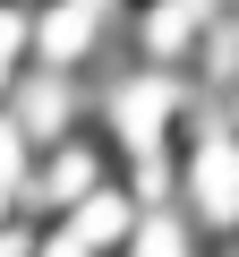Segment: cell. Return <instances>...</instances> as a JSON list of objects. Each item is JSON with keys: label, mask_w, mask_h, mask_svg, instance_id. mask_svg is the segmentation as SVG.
<instances>
[{"label": "cell", "mask_w": 239, "mask_h": 257, "mask_svg": "<svg viewBox=\"0 0 239 257\" xmlns=\"http://www.w3.org/2000/svg\"><path fill=\"white\" fill-rule=\"evenodd\" d=\"M171 206H180L214 248L239 240V128H230L214 103L188 111L180 146H171Z\"/></svg>", "instance_id": "obj_1"}, {"label": "cell", "mask_w": 239, "mask_h": 257, "mask_svg": "<svg viewBox=\"0 0 239 257\" xmlns=\"http://www.w3.org/2000/svg\"><path fill=\"white\" fill-rule=\"evenodd\" d=\"M120 180V155H111V138L102 128H68V138H52V146H34V163H26V189H18V206L52 231V223H68L94 189H111Z\"/></svg>", "instance_id": "obj_2"}, {"label": "cell", "mask_w": 239, "mask_h": 257, "mask_svg": "<svg viewBox=\"0 0 239 257\" xmlns=\"http://www.w3.org/2000/svg\"><path fill=\"white\" fill-rule=\"evenodd\" d=\"M120 257H214V240H205L180 206H146V214H137V231L120 240Z\"/></svg>", "instance_id": "obj_4"}, {"label": "cell", "mask_w": 239, "mask_h": 257, "mask_svg": "<svg viewBox=\"0 0 239 257\" xmlns=\"http://www.w3.org/2000/svg\"><path fill=\"white\" fill-rule=\"evenodd\" d=\"M137 214H146V197L128 189V180H111V189H94L68 223H52L68 248H86V257H120V240H128L137 231Z\"/></svg>", "instance_id": "obj_3"}, {"label": "cell", "mask_w": 239, "mask_h": 257, "mask_svg": "<svg viewBox=\"0 0 239 257\" xmlns=\"http://www.w3.org/2000/svg\"><path fill=\"white\" fill-rule=\"evenodd\" d=\"M214 257H239V240H222V248H214Z\"/></svg>", "instance_id": "obj_6"}, {"label": "cell", "mask_w": 239, "mask_h": 257, "mask_svg": "<svg viewBox=\"0 0 239 257\" xmlns=\"http://www.w3.org/2000/svg\"><path fill=\"white\" fill-rule=\"evenodd\" d=\"M34 69V9L26 0H0V103H9V86Z\"/></svg>", "instance_id": "obj_5"}]
</instances>
